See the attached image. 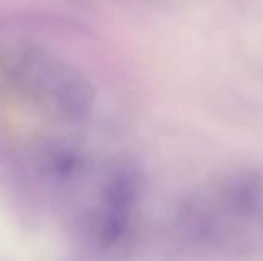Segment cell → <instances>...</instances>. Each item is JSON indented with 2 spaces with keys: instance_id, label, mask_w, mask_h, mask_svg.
Wrapping results in <instances>:
<instances>
[{
  "instance_id": "obj_1",
  "label": "cell",
  "mask_w": 263,
  "mask_h": 261,
  "mask_svg": "<svg viewBox=\"0 0 263 261\" xmlns=\"http://www.w3.org/2000/svg\"><path fill=\"white\" fill-rule=\"evenodd\" d=\"M5 74L28 100L62 120L82 122L94 109L96 95L86 77L51 52L12 51L5 60Z\"/></svg>"
}]
</instances>
